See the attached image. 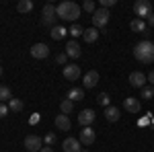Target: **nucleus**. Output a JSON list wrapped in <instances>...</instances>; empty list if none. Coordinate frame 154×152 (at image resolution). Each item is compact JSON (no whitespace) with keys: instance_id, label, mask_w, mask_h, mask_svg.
<instances>
[{"instance_id":"nucleus-1","label":"nucleus","mask_w":154,"mask_h":152,"mask_svg":"<svg viewBox=\"0 0 154 152\" xmlns=\"http://www.w3.org/2000/svg\"><path fill=\"white\" fill-rule=\"evenodd\" d=\"M134 58L138 62H142V64H152L154 62V43L148 41V39L140 41L138 45L134 47Z\"/></svg>"},{"instance_id":"nucleus-2","label":"nucleus","mask_w":154,"mask_h":152,"mask_svg":"<svg viewBox=\"0 0 154 152\" xmlns=\"http://www.w3.org/2000/svg\"><path fill=\"white\" fill-rule=\"evenodd\" d=\"M56 11H58V17L62 21H76L78 17H80V6L78 4H74L70 0H64V2H60L58 6H56Z\"/></svg>"},{"instance_id":"nucleus-3","label":"nucleus","mask_w":154,"mask_h":152,"mask_svg":"<svg viewBox=\"0 0 154 152\" xmlns=\"http://www.w3.org/2000/svg\"><path fill=\"white\" fill-rule=\"evenodd\" d=\"M109 11L107 8H97L93 12V25H95V29H105L107 23H109Z\"/></svg>"},{"instance_id":"nucleus-4","label":"nucleus","mask_w":154,"mask_h":152,"mask_svg":"<svg viewBox=\"0 0 154 152\" xmlns=\"http://www.w3.org/2000/svg\"><path fill=\"white\" fill-rule=\"evenodd\" d=\"M56 14H58L56 6H54V4H45L43 11H41V23L45 25V27H54V23H56Z\"/></svg>"},{"instance_id":"nucleus-5","label":"nucleus","mask_w":154,"mask_h":152,"mask_svg":"<svg viewBox=\"0 0 154 152\" xmlns=\"http://www.w3.org/2000/svg\"><path fill=\"white\" fill-rule=\"evenodd\" d=\"M134 12H136V19H146L152 12V2L150 0H138L134 4Z\"/></svg>"},{"instance_id":"nucleus-6","label":"nucleus","mask_w":154,"mask_h":152,"mask_svg":"<svg viewBox=\"0 0 154 152\" xmlns=\"http://www.w3.org/2000/svg\"><path fill=\"white\" fill-rule=\"evenodd\" d=\"M25 148L29 152H39L43 148V140H41L39 136H35V134H29V136L25 138Z\"/></svg>"},{"instance_id":"nucleus-7","label":"nucleus","mask_w":154,"mask_h":152,"mask_svg":"<svg viewBox=\"0 0 154 152\" xmlns=\"http://www.w3.org/2000/svg\"><path fill=\"white\" fill-rule=\"evenodd\" d=\"M99 84V72L97 70H88L82 76V88H95Z\"/></svg>"},{"instance_id":"nucleus-8","label":"nucleus","mask_w":154,"mask_h":152,"mask_svg":"<svg viewBox=\"0 0 154 152\" xmlns=\"http://www.w3.org/2000/svg\"><path fill=\"white\" fill-rule=\"evenodd\" d=\"M123 109L130 111V113H140L142 103L138 101V97H125V99H123Z\"/></svg>"},{"instance_id":"nucleus-9","label":"nucleus","mask_w":154,"mask_h":152,"mask_svg":"<svg viewBox=\"0 0 154 152\" xmlns=\"http://www.w3.org/2000/svg\"><path fill=\"white\" fill-rule=\"evenodd\" d=\"M64 78L66 80H78L80 78V66H76V64H68V66H64Z\"/></svg>"},{"instance_id":"nucleus-10","label":"nucleus","mask_w":154,"mask_h":152,"mask_svg":"<svg viewBox=\"0 0 154 152\" xmlns=\"http://www.w3.org/2000/svg\"><path fill=\"white\" fill-rule=\"evenodd\" d=\"M97 113L93 111V109H84V111H80V115H78V123L82 126V128H88L93 121H95Z\"/></svg>"},{"instance_id":"nucleus-11","label":"nucleus","mask_w":154,"mask_h":152,"mask_svg":"<svg viewBox=\"0 0 154 152\" xmlns=\"http://www.w3.org/2000/svg\"><path fill=\"white\" fill-rule=\"evenodd\" d=\"M146 80H148V76L142 74V72H131L130 74V84L136 86V88H144L146 86Z\"/></svg>"},{"instance_id":"nucleus-12","label":"nucleus","mask_w":154,"mask_h":152,"mask_svg":"<svg viewBox=\"0 0 154 152\" xmlns=\"http://www.w3.org/2000/svg\"><path fill=\"white\" fill-rule=\"evenodd\" d=\"M31 56L37 60H43L49 56V47L45 45V43H35V45L31 47Z\"/></svg>"},{"instance_id":"nucleus-13","label":"nucleus","mask_w":154,"mask_h":152,"mask_svg":"<svg viewBox=\"0 0 154 152\" xmlns=\"http://www.w3.org/2000/svg\"><path fill=\"white\" fill-rule=\"evenodd\" d=\"M64 152H82V146H80V140L76 138H66L64 144H62Z\"/></svg>"},{"instance_id":"nucleus-14","label":"nucleus","mask_w":154,"mask_h":152,"mask_svg":"<svg viewBox=\"0 0 154 152\" xmlns=\"http://www.w3.org/2000/svg\"><path fill=\"white\" fill-rule=\"evenodd\" d=\"M95 142V129L91 128H82L80 129V144H84V146H91Z\"/></svg>"},{"instance_id":"nucleus-15","label":"nucleus","mask_w":154,"mask_h":152,"mask_svg":"<svg viewBox=\"0 0 154 152\" xmlns=\"http://www.w3.org/2000/svg\"><path fill=\"white\" fill-rule=\"evenodd\" d=\"M80 54H82V49H80V45H78L74 39L66 43V56H68V58H74V60H76V58H80Z\"/></svg>"},{"instance_id":"nucleus-16","label":"nucleus","mask_w":154,"mask_h":152,"mask_svg":"<svg viewBox=\"0 0 154 152\" xmlns=\"http://www.w3.org/2000/svg\"><path fill=\"white\" fill-rule=\"evenodd\" d=\"M56 128L62 129V132H68V129L72 128V123H70V119H68V115H64V113L56 115Z\"/></svg>"},{"instance_id":"nucleus-17","label":"nucleus","mask_w":154,"mask_h":152,"mask_svg":"<svg viewBox=\"0 0 154 152\" xmlns=\"http://www.w3.org/2000/svg\"><path fill=\"white\" fill-rule=\"evenodd\" d=\"M49 35H51L54 41H60V39H64V37L68 35V31H66V27H62V25H54L51 31H49Z\"/></svg>"},{"instance_id":"nucleus-18","label":"nucleus","mask_w":154,"mask_h":152,"mask_svg":"<svg viewBox=\"0 0 154 152\" xmlns=\"http://www.w3.org/2000/svg\"><path fill=\"white\" fill-rule=\"evenodd\" d=\"M99 29H95V27H88V29H84V33H82V39L86 41V43H95L97 39H99Z\"/></svg>"},{"instance_id":"nucleus-19","label":"nucleus","mask_w":154,"mask_h":152,"mask_svg":"<svg viewBox=\"0 0 154 152\" xmlns=\"http://www.w3.org/2000/svg\"><path fill=\"white\" fill-rule=\"evenodd\" d=\"M68 99H70V101H74V103H76V101H82V99H84V88L72 86L70 91H68Z\"/></svg>"},{"instance_id":"nucleus-20","label":"nucleus","mask_w":154,"mask_h":152,"mask_svg":"<svg viewBox=\"0 0 154 152\" xmlns=\"http://www.w3.org/2000/svg\"><path fill=\"white\" fill-rule=\"evenodd\" d=\"M130 29L134 33H144V31H146V23H144L142 19H134L130 23Z\"/></svg>"},{"instance_id":"nucleus-21","label":"nucleus","mask_w":154,"mask_h":152,"mask_svg":"<svg viewBox=\"0 0 154 152\" xmlns=\"http://www.w3.org/2000/svg\"><path fill=\"white\" fill-rule=\"evenodd\" d=\"M105 117H107V121H117L119 117H121V113H119L117 107H107L105 109Z\"/></svg>"},{"instance_id":"nucleus-22","label":"nucleus","mask_w":154,"mask_h":152,"mask_svg":"<svg viewBox=\"0 0 154 152\" xmlns=\"http://www.w3.org/2000/svg\"><path fill=\"white\" fill-rule=\"evenodd\" d=\"M23 107H25V103L21 99H11V101H8V109H11L12 113H21Z\"/></svg>"},{"instance_id":"nucleus-23","label":"nucleus","mask_w":154,"mask_h":152,"mask_svg":"<svg viewBox=\"0 0 154 152\" xmlns=\"http://www.w3.org/2000/svg\"><path fill=\"white\" fill-rule=\"evenodd\" d=\"M60 111H62L64 115L72 113V111H74V101H70V99H64V101L60 103Z\"/></svg>"},{"instance_id":"nucleus-24","label":"nucleus","mask_w":154,"mask_h":152,"mask_svg":"<svg viewBox=\"0 0 154 152\" xmlns=\"http://www.w3.org/2000/svg\"><path fill=\"white\" fill-rule=\"evenodd\" d=\"M12 99V93L8 86H4V84H0V103H8Z\"/></svg>"},{"instance_id":"nucleus-25","label":"nucleus","mask_w":154,"mask_h":152,"mask_svg":"<svg viewBox=\"0 0 154 152\" xmlns=\"http://www.w3.org/2000/svg\"><path fill=\"white\" fill-rule=\"evenodd\" d=\"M17 11L19 12H31L33 11V2H31V0H21V2L17 4Z\"/></svg>"},{"instance_id":"nucleus-26","label":"nucleus","mask_w":154,"mask_h":152,"mask_svg":"<svg viewBox=\"0 0 154 152\" xmlns=\"http://www.w3.org/2000/svg\"><path fill=\"white\" fill-rule=\"evenodd\" d=\"M68 33H70L72 37H78V35H82V33H84V29L80 27V25H72L70 29H68Z\"/></svg>"},{"instance_id":"nucleus-27","label":"nucleus","mask_w":154,"mask_h":152,"mask_svg":"<svg viewBox=\"0 0 154 152\" xmlns=\"http://www.w3.org/2000/svg\"><path fill=\"white\" fill-rule=\"evenodd\" d=\"M142 99H154V86H144L142 88Z\"/></svg>"},{"instance_id":"nucleus-28","label":"nucleus","mask_w":154,"mask_h":152,"mask_svg":"<svg viewBox=\"0 0 154 152\" xmlns=\"http://www.w3.org/2000/svg\"><path fill=\"white\" fill-rule=\"evenodd\" d=\"M97 103H99V105H103L107 109V107H109V95H107V93H101L99 97H97Z\"/></svg>"},{"instance_id":"nucleus-29","label":"nucleus","mask_w":154,"mask_h":152,"mask_svg":"<svg viewBox=\"0 0 154 152\" xmlns=\"http://www.w3.org/2000/svg\"><path fill=\"white\" fill-rule=\"evenodd\" d=\"M80 8H82V11H86V12H95V11H97V8H95V2H93V0H84Z\"/></svg>"},{"instance_id":"nucleus-30","label":"nucleus","mask_w":154,"mask_h":152,"mask_svg":"<svg viewBox=\"0 0 154 152\" xmlns=\"http://www.w3.org/2000/svg\"><path fill=\"white\" fill-rule=\"evenodd\" d=\"M115 4H117V0H101V8H111Z\"/></svg>"},{"instance_id":"nucleus-31","label":"nucleus","mask_w":154,"mask_h":152,"mask_svg":"<svg viewBox=\"0 0 154 152\" xmlns=\"http://www.w3.org/2000/svg\"><path fill=\"white\" fill-rule=\"evenodd\" d=\"M43 142H45V144H48V146H51V144H54V142H56V134H54V132H49L48 136H45V138H43Z\"/></svg>"},{"instance_id":"nucleus-32","label":"nucleus","mask_w":154,"mask_h":152,"mask_svg":"<svg viewBox=\"0 0 154 152\" xmlns=\"http://www.w3.org/2000/svg\"><path fill=\"white\" fill-rule=\"evenodd\" d=\"M11 113V109H8V105L6 103H0V117H6Z\"/></svg>"},{"instance_id":"nucleus-33","label":"nucleus","mask_w":154,"mask_h":152,"mask_svg":"<svg viewBox=\"0 0 154 152\" xmlns=\"http://www.w3.org/2000/svg\"><path fill=\"white\" fill-rule=\"evenodd\" d=\"M66 60H68L66 51H64V54H58V56H56V62H58V64H62V66H66Z\"/></svg>"},{"instance_id":"nucleus-34","label":"nucleus","mask_w":154,"mask_h":152,"mask_svg":"<svg viewBox=\"0 0 154 152\" xmlns=\"http://www.w3.org/2000/svg\"><path fill=\"white\" fill-rule=\"evenodd\" d=\"M146 23L150 25V27H154V11L150 12V14H148V17H146Z\"/></svg>"},{"instance_id":"nucleus-35","label":"nucleus","mask_w":154,"mask_h":152,"mask_svg":"<svg viewBox=\"0 0 154 152\" xmlns=\"http://www.w3.org/2000/svg\"><path fill=\"white\" fill-rule=\"evenodd\" d=\"M148 80H150V84H152V86H154V70L150 72V74H148Z\"/></svg>"},{"instance_id":"nucleus-36","label":"nucleus","mask_w":154,"mask_h":152,"mask_svg":"<svg viewBox=\"0 0 154 152\" xmlns=\"http://www.w3.org/2000/svg\"><path fill=\"white\" fill-rule=\"evenodd\" d=\"M39 152H54V148H51V146H45V148H41Z\"/></svg>"},{"instance_id":"nucleus-37","label":"nucleus","mask_w":154,"mask_h":152,"mask_svg":"<svg viewBox=\"0 0 154 152\" xmlns=\"http://www.w3.org/2000/svg\"><path fill=\"white\" fill-rule=\"evenodd\" d=\"M0 76H2V66H0Z\"/></svg>"}]
</instances>
